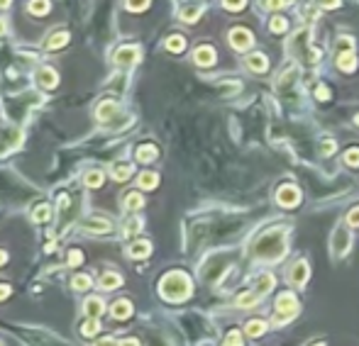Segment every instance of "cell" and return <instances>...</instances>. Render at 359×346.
I'll return each mask as SVG.
<instances>
[{
  "label": "cell",
  "mask_w": 359,
  "mask_h": 346,
  "mask_svg": "<svg viewBox=\"0 0 359 346\" xmlns=\"http://www.w3.org/2000/svg\"><path fill=\"white\" fill-rule=\"evenodd\" d=\"M10 5V0H0V8H8Z\"/></svg>",
  "instance_id": "816d5d0a"
},
{
  "label": "cell",
  "mask_w": 359,
  "mask_h": 346,
  "mask_svg": "<svg viewBox=\"0 0 359 346\" xmlns=\"http://www.w3.org/2000/svg\"><path fill=\"white\" fill-rule=\"evenodd\" d=\"M347 222H349L352 227H359V208H354L349 215H347Z\"/></svg>",
  "instance_id": "ab89813d"
},
{
  "label": "cell",
  "mask_w": 359,
  "mask_h": 346,
  "mask_svg": "<svg viewBox=\"0 0 359 346\" xmlns=\"http://www.w3.org/2000/svg\"><path fill=\"white\" fill-rule=\"evenodd\" d=\"M142 195L139 193H127V197H125V208L130 210V212H135V210H139L142 208Z\"/></svg>",
  "instance_id": "ffe728a7"
},
{
  "label": "cell",
  "mask_w": 359,
  "mask_h": 346,
  "mask_svg": "<svg viewBox=\"0 0 359 346\" xmlns=\"http://www.w3.org/2000/svg\"><path fill=\"white\" fill-rule=\"evenodd\" d=\"M318 346H323V344H318Z\"/></svg>",
  "instance_id": "db71d44e"
},
{
  "label": "cell",
  "mask_w": 359,
  "mask_h": 346,
  "mask_svg": "<svg viewBox=\"0 0 359 346\" xmlns=\"http://www.w3.org/2000/svg\"><path fill=\"white\" fill-rule=\"evenodd\" d=\"M257 256L266 259V261H274L284 256V232H269L257 241Z\"/></svg>",
  "instance_id": "7a4b0ae2"
},
{
  "label": "cell",
  "mask_w": 359,
  "mask_h": 346,
  "mask_svg": "<svg viewBox=\"0 0 359 346\" xmlns=\"http://www.w3.org/2000/svg\"><path fill=\"white\" fill-rule=\"evenodd\" d=\"M112 112H115V105L108 100V103H103L98 108V120H108V117H112Z\"/></svg>",
  "instance_id": "4dcf8cb0"
},
{
  "label": "cell",
  "mask_w": 359,
  "mask_h": 346,
  "mask_svg": "<svg viewBox=\"0 0 359 346\" xmlns=\"http://www.w3.org/2000/svg\"><path fill=\"white\" fill-rule=\"evenodd\" d=\"M98 329H100V324H98V319L96 317H91L86 324H83V336H93V334H98Z\"/></svg>",
  "instance_id": "83f0119b"
},
{
  "label": "cell",
  "mask_w": 359,
  "mask_h": 346,
  "mask_svg": "<svg viewBox=\"0 0 359 346\" xmlns=\"http://www.w3.org/2000/svg\"><path fill=\"white\" fill-rule=\"evenodd\" d=\"M278 205H284V208H293V205H298V200H301V193L296 190V188H291V185H286V188H281L278 190Z\"/></svg>",
  "instance_id": "277c9868"
},
{
  "label": "cell",
  "mask_w": 359,
  "mask_h": 346,
  "mask_svg": "<svg viewBox=\"0 0 359 346\" xmlns=\"http://www.w3.org/2000/svg\"><path fill=\"white\" fill-rule=\"evenodd\" d=\"M357 122H359V117H357Z\"/></svg>",
  "instance_id": "f5cc1de1"
},
{
  "label": "cell",
  "mask_w": 359,
  "mask_h": 346,
  "mask_svg": "<svg viewBox=\"0 0 359 346\" xmlns=\"http://www.w3.org/2000/svg\"><path fill=\"white\" fill-rule=\"evenodd\" d=\"M73 288H76V290H86V288H91V278H88V276H76V278H73Z\"/></svg>",
  "instance_id": "836d02e7"
},
{
  "label": "cell",
  "mask_w": 359,
  "mask_h": 346,
  "mask_svg": "<svg viewBox=\"0 0 359 346\" xmlns=\"http://www.w3.org/2000/svg\"><path fill=\"white\" fill-rule=\"evenodd\" d=\"M305 280H308V266H305L303 261L293 263V266H291V283L301 288V285H305Z\"/></svg>",
  "instance_id": "8992f818"
},
{
  "label": "cell",
  "mask_w": 359,
  "mask_h": 346,
  "mask_svg": "<svg viewBox=\"0 0 359 346\" xmlns=\"http://www.w3.org/2000/svg\"><path fill=\"white\" fill-rule=\"evenodd\" d=\"M230 42H232V46H235V49H240V52H242V49H247V46L254 42V39H252V34H249L247 29H232V32H230Z\"/></svg>",
  "instance_id": "5b68a950"
},
{
  "label": "cell",
  "mask_w": 359,
  "mask_h": 346,
  "mask_svg": "<svg viewBox=\"0 0 359 346\" xmlns=\"http://www.w3.org/2000/svg\"><path fill=\"white\" fill-rule=\"evenodd\" d=\"M139 227H142V222L137 220V217H130V220L125 222V236H130V234H135Z\"/></svg>",
  "instance_id": "1f68e13d"
},
{
  "label": "cell",
  "mask_w": 359,
  "mask_h": 346,
  "mask_svg": "<svg viewBox=\"0 0 359 346\" xmlns=\"http://www.w3.org/2000/svg\"><path fill=\"white\" fill-rule=\"evenodd\" d=\"M315 93H318V97L320 100H328V88H323V85H320L318 90H315Z\"/></svg>",
  "instance_id": "ee69618b"
},
{
  "label": "cell",
  "mask_w": 359,
  "mask_h": 346,
  "mask_svg": "<svg viewBox=\"0 0 359 346\" xmlns=\"http://www.w3.org/2000/svg\"><path fill=\"white\" fill-rule=\"evenodd\" d=\"M271 29H274V32H284V29H286V20H284V17H276V20L271 22Z\"/></svg>",
  "instance_id": "60d3db41"
},
{
  "label": "cell",
  "mask_w": 359,
  "mask_h": 346,
  "mask_svg": "<svg viewBox=\"0 0 359 346\" xmlns=\"http://www.w3.org/2000/svg\"><path fill=\"white\" fill-rule=\"evenodd\" d=\"M245 3H247V0H222V5H225L227 10H242Z\"/></svg>",
  "instance_id": "8d00e7d4"
},
{
  "label": "cell",
  "mask_w": 359,
  "mask_h": 346,
  "mask_svg": "<svg viewBox=\"0 0 359 346\" xmlns=\"http://www.w3.org/2000/svg\"><path fill=\"white\" fill-rule=\"evenodd\" d=\"M345 161L349 166H359V149H349V152L345 154Z\"/></svg>",
  "instance_id": "d590c367"
},
{
  "label": "cell",
  "mask_w": 359,
  "mask_h": 346,
  "mask_svg": "<svg viewBox=\"0 0 359 346\" xmlns=\"http://www.w3.org/2000/svg\"><path fill=\"white\" fill-rule=\"evenodd\" d=\"M37 83H39L42 88H54V85L59 83L56 71L54 69H42L39 73H37Z\"/></svg>",
  "instance_id": "30bf717a"
},
{
  "label": "cell",
  "mask_w": 359,
  "mask_h": 346,
  "mask_svg": "<svg viewBox=\"0 0 359 346\" xmlns=\"http://www.w3.org/2000/svg\"><path fill=\"white\" fill-rule=\"evenodd\" d=\"M271 288H274V276L264 273V276L257 278V292H269Z\"/></svg>",
  "instance_id": "44dd1931"
},
{
  "label": "cell",
  "mask_w": 359,
  "mask_h": 346,
  "mask_svg": "<svg viewBox=\"0 0 359 346\" xmlns=\"http://www.w3.org/2000/svg\"><path fill=\"white\" fill-rule=\"evenodd\" d=\"M337 66H340L342 71H354V69H357V56H354V52H347V54L337 56Z\"/></svg>",
  "instance_id": "5bb4252c"
},
{
  "label": "cell",
  "mask_w": 359,
  "mask_h": 346,
  "mask_svg": "<svg viewBox=\"0 0 359 346\" xmlns=\"http://www.w3.org/2000/svg\"><path fill=\"white\" fill-rule=\"evenodd\" d=\"M29 10L34 15H44L49 10V0H32V3H29Z\"/></svg>",
  "instance_id": "f1b7e54d"
},
{
  "label": "cell",
  "mask_w": 359,
  "mask_h": 346,
  "mask_svg": "<svg viewBox=\"0 0 359 346\" xmlns=\"http://www.w3.org/2000/svg\"><path fill=\"white\" fill-rule=\"evenodd\" d=\"M298 315V300L291 292H281L276 300V315H274V324H286L289 319Z\"/></svg>",
  "instance_id": "3957f363"
},
{
  "label": "cell",
  "mask_w": 359,
  "mask_h": 346,
  "mask_svg": "<svg viewBox=\"0 0 359 346\" xmlns=\"http://www.w3.org/2000/svg\"><path fill=\"white\" fill-rule=\"evenodd\" d=\"M123 283V278L117 276V273H103V278H100V288L103 290H112V288H117Z\"/></svg>",
  "instance_id": "9a60e30c"
},
{
  "label": "cell",
  "mask_w": 359,
  "mask_h": 346,
  "mask_svg": "<svg viewBox=\"0 0 359 346\" xmlns=\"http://www.w3.org/2000/svg\"><path fill=\"white\" fill-rule=\"evenodd\" d=\"M130 173H132V166H130V164H117V166L112 168V178L115 180H127Z\"/></svg>",
  "instance_id": "7402d4cb"
},
{
  "label": "cell",
  "mask_w": 359,
  "mask_h": 346,
  "mask_svg": "<svg viewBox=\"0 0 359 346\" xmlns=\"http://www.w3.org/2000/svg\"><path fill=\"white\" fill-rule=\"evenodd\" d=\"M3 34H5V22L0 20V37H3Z\"/></svg>",
  "instance_id": "f907efd6"
},
{
  "label": "cell",
  "mask_w": 359,
  "mask_h": 346,
  "mask_svg": "<svg viewBox=\"0 0 359 346\" xmlns=\"http://www.w3.org/2000/svg\"><path fill=\"white\" fill-rule=\"evenodd\" d=\"M86 312H88L91 317H98V315L103 312V303H100L98 298H91V300H86Z\"/></svg>",
  "instance_id": "cb8c5ba5"
},
{
  "label": "cell",
  "mask_w": 359,
  "mask_h": 346,
  "mask_svg": "<svg viewBox=\"0 0 359 346\" xmlns=\"http://www.w3.org/2000/svg\"><path fill=\"white\" fill-rule=\"evenodd\" d=\"M149 251H152V244H149V241H135V244L130 246V256H132V259H144V256H149Z\"/></svg>",
  "instance_id": "4fadbf2b"
},
{
  "label": "cell",
  "mask_w": 359,
  "mask_h": 346,
  "mask_svg": "<svg viewBox=\"0 0 359 346\" xmlns=\"http://www.w3.org/2000/svg\"><path fill=\"white\" fill-rule=\"evenodd\" d=\"M69 42V34L66 32H59V34H52V39L47 42V49H56V46H61V44Z\"/></svg>",
  "instance_id": "484cf974"
},
{
  "label": "cell",
  "mask_w": 359,
  "mask_h": 346,
  "mask_svg": "<svg viewBox=\"0 0 359 346\" xmlns=\"http://www.w3.org/2000/svg\"><path fill=\"white\" fill-rule=\"evenodd\" d=\"M264 329H266V324H264L262 319H252V322H247V327H245L247 336H262Z\"/></svg>",
  "instance_id": "2e32d148"
},
{
  "label": "cell",
  "mask_w": 359,
  "mask_h": 346,
  "mask_svg": "<svg viewBox=\"0 0 359 346\" xmlns=\"http://www.w3.org/2000/svg\"><path fill=\"white\" fill-rule=\"evenodd\" d=\"M162 295H164L166 300H171V303H179V300H186L188 295H191V280L186 273H181V271H174V273H169L164 276L162 280Z\"/></svg>",
  "instance_id": "6da1fadb"
},
{
  "label": "cell",
  "mask_w": 359,
  "mask_h": 346,
  "mask_svg": "<svg viewBox=\"0 0 359 346\" xmlns=\"http://www.w3.org/2000/svg\"><path fill=\"white\" fill-rule=\"evenodd\" d=\"M83 229L86 232H96V234H105V232H110V222L108 220H100V217H91V220L83 222Z\"/></svg>",
  "instance_id": "52a82bcc"
},
{
  "label": "cell",
  "mask_w": 359,
  "mask_h": 346,
  "mask_svg": "<svg viewBox=\"0 0 359 346\" xmlns=\"http://www.w3.org/2000/svg\"><path fill=\"white\" fill-rule=\"evenodd\" d=\"M149 5V0H127V8L130 10H144Z\"/></svg>",
  "instance_id": "74e56055"
},
{
  "label": "cell",
  "mask_w": 359,
  "mask_h": 346,
  "mask_svg": "<svg viewBox=\"0 0 359 346\" xmlns=\"http://www.w3.org/2000/svg\"><path fill=\"white\" fill-rule=\"evenodd\" d=\"M156 183H159V176H156V173H152V171H147V173H142V176H139V188L152 190Z\"/></svg>",
  "instance_id": "ac0fdd59"
},
{
  "label": "cell",
  "mask_w": 359,
  "mask_h": 346,
  "mask_svg": "<svg viewBox=\"0 0 359 346\" xmlns=\"http://www.w3.org/2000/svg\"><path fill=\"white\" fill-rule=\"evenodd\" d=\"M332 149H335V144H332V141H323V152H325V154H332Z\"/></svg>",
  "instance_id": "f6af8a7d"
},
{
  "label": "cell",
  "mask_w": 359,
  "mask_h": 346,
  "mask_svg": "<svg viewBox=\"0 0 359 346\" xmlns=\"http://www.w3.org/2000/svg\"><path fill=\"white\" fill-rule=\"evenodd\" d=\"M96 346H117V344H115L112 339H103V341H98Z\"/></svg>",
  "instance_id": "7dc6e473"
},
{
  "label": "cell",
  "mask_w": 359,
  "mask_h": 346,
  "mask_svg": "<svg viewBox=\"0 0 359 346\" xmlns=\"http://www.w3.org/2000/svg\"><path fill=\"white\" fill-rule=\"evenodd\" d=\"M132 315V305L127 303V300H117V303L112 305V317L115 319H127Z\"/></svg>",
  "instance_id": "7c38bea8"
},
{
  "label": "cell",
  "mask_w": 359,
  "mask_h": 346,
  "mask_svg": "<svg viewBox=\"0 0 359 346\" xmlns=\"http://www.w3.org/2000/svg\"><path fill=\"white\" fill-rule=\"evenodd\" d=\"M332 246H335V251L342 256V254H347V249H349V234H347L345 229H337L335 232V236H332Z\"/></svg>",
  "instance_id": "ba28073f"
},
{
  "label": "cell",
  "mask_w": 359,
  "mask_h": 346,
  "mask_svg": "<svg viewBox=\"0 0 359 346\" xmlns=\"http://www.w3.org/2000/svg\"><path fill=\"white\" fill-rule=\"evenodd\" d=\"M195 64H201V66L215 64V49H210V46H198V49H195Z\"/></svg>",
  "instance_id": "9c48e42d"
},
{
  "label": "cell",
  "mask_w": 359,
  "mask_h": 346,
  "mask_svg": "<svg viewBox=\"0 0 359 346\" xmlns=\"http://www.w3.org/2000/svg\"><path fill=\"white\" fill-rule=\"evenodd\" d=\"M257 300H259V292H245V295L237 298V305L240 307H252V305H257Z\"/></svg>",
  "instance_id": "d4e9b609"
},
{
  "label": "cell",
  "mask_w": 359,
  "mask_h": 346,
  "mask_svg": "<svg viewBox=\"0 0 359 346\" xmlns=\"http://www.w3.org/2000/svg\"><path fill=\"white\" fill-rule=\"evenodd\" d=\"M32 217H34V222H44L52 217V210H49V205H39V208L32 212Z\"/></svg>",
  "instance_id": "f546056e"
},
{
  "label": "cell",
  "mask_w": 359,
  "mask_h": 346,
  "mask_svg": "<svg viewBox=\"0 0 359 346\" xmlns=\"http://www.w3.org/2000/svg\"><path fill=\"white\" fill-rule=\"evenodd\" d=\"M120 346H139V344H137V339H125Z\"/></svg>",
  "instance_id": "c3c4849f"
},
{
  "label": "cell",
  "mask_w": 359,
  "mask_h": 346,
  "mask_svg": "<svg viewBox=\"0 0 359 346\" xmlns=\"http://www.w3.org/2000/svg\"><path fill=\"white\" fill-rule=\"evenodd\" d=\"M222 346H242V336L240 332H230L227 334V339H225V344Z\"/></svg>",
  "instance_id": "e575fe53"
},
{
  "label": "cell",
  "mask_w": 359,
  "mask_h": 346,
  "mask_svg": "<svg viewBox=\"0 0 359 346\" xmlns=\"http://www.w3.org/2000/svg\"><path fill=\"white\" fill-rule=\"evenodd\" d=\"M183 46H186V39L179 37V34H174V37L166 42V49H169V52H183Z\"/></svg>",
  "instance_id": "4316f807"
},
{
  "label": "cell",
  "mask_w": 359,
  "mask_h": 346,
  "mask_svg": "<svg viewBox=\"0 0 359 346\" xmlns=\"http://www.w3.org/2000/svg\"><path fill=\"white\" fill-rule=\"evenodd\" d=\"M137 159L144 161V164H147V161H154V159H156V149H154L152 144H144V146L137 149Z\"/></svg>",
  "instance_id": "e0dca14e"
},
{
  "label": "cell",
  "mask_w": 359,
  "mask_h": 346,
  "mask_svg": "<svg viewBox=\"0 0 359 346\" xmlns=\"http://www.w3.org/2000/svg\"><path fill=\"white\" fill-rule=\"evenodd\" d=\"M115 61H117V64H123V66H130V64H135V61H137V49H132V46H125V49H120V52L115 54Z\"/></svg>",
  "instance_id": "8fae6325"
},
{
  "label": "cell",
  "mask_w": 359,
  "mask_h": 346,
  "mask_svg": "<svg viewBox=\"0 0 359 346\" xmlns=\"http://www.w3.org/2000/svg\"><path fill=\"white\" fill-rule=\"evenodd\" d=\"M8 261V256H5V254H3V251H0V266H3V263Z\"/></svg>",
  "instance_id": "681fc988"
},
{
  "label": "cell",
  "mask_w": 359,
  "mask_h": 346,
  "mask_svg": "<svg viewBox=\"0 0 359 346\" xmlns=\"http://www.w3.org/2000/svg\"><path fill=\"white\" fill-rule=\"evenodd\" d=\"M247 64L252 71H266V59L262 54H249L247 56Z\"/></svg>",
  "instance_id": "d6986e66"
},
{
  "label": "cell",
  "mask_w": 359,
  "mask_h": 346,
  "mask_svg": "<svg viewBox=\"0 0 359 346\" xmlns=\"http://www.w3.org/2000/svg\"><path fill=\"white\" fill-rule=\"evenodd\" d=\"M83 261V256H81V251H76V249H71L69 254V266H81Z\"/></svg>",
  "instance_id": "f35d334b"
},
{
  "label": "cell",
  "mask_w": 359,
  "mask_h": 346,
  "mask_svg": "<svg viewBox=\"0 0 359 346\" xmlns=\"http://www.w3.org/2000/svg\"><path fill=\"white\" fill-rule=\"evenodd\" d=\"M10 295V285H0V300Z\"/></svg>",
  "instance_id": "bcb514c9"
},
{
  "label": "cell",
  "mask_w": 359,
  "mask_h": 346,
  "mask_svg": "<svg viewBox=\"0 0 359 346\" xmlns=\"http://www.w3.org/2000/svg\"><path fill=\"white\" fill-rule=\"evenodd\" d=\"M201 13H203V8H201V5H193V8H183V10H181V20H186V22H195Z\"/></svg>",
  "instance_id": "603a6c76"
},
{
  "label": "cell",
  "mask_w": 359,
  "mask_h": 346,
  "mask_svg": "<svg viewBox=\"0 0 359 346\" xmlns=\"http://www.w3.org/2000/svg\"><path fill=\"white\" fill-rule=\"evenodd\" d=\"M100 183H103V176H100L98 171H91V173L86 176V185H88V188H98Z\"/></svg>",
  "instance_id": "d6a6232c"
},
{
  "label": "cell",
  "mask_w": 359,
  "mask_h": 346,
  "mask_svg": "<svg viewBox=\"0 0 359 346\" xmlns=\"http://www.w3.org/2000/svg\"><path fill=\"white\" fill-rule=\"evenodd\" d=\"M318 3L323 8H337V5H340V0H318Z\"/></svg>",
  "instance_id": "7bdbcfd3"
},
{
  "label": "cell",
  "mask_w": 359,
  "mask_h": 346,
  "mask_svg": "<svg viewBox=\"0 0 359 346\" xmlns=\"http://www.w3.org/2000/svg\"><path fill=\"white\" fill-rule=\"evenodd\" d=\"M284 3H286V0H266V3H264V5H266V8H269V10H276V8H281V5H284Z\"/></svg>",
  "instance_id": "b9f144b4"
}]
</instances>
